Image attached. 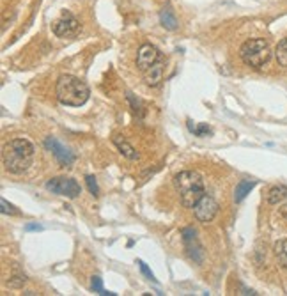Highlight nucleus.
I'll return each instance as SVG.
<instances>
[{"instance_id":"nucleus-1","label":"nucleus","mask_w":287,"mask_h":296,"mask_svg":"<svg viewBox=\"0 0 287 296\" xmlns=\"http://www.w3.org/2000/svg\"><path fill=\"white\" fill-rule=\"evenodd\" d=\"M35 147L27 139H15L7 142L2 149V161L5 171L11 174H23L32 165Z\"/></svg>"},{"instance_id":"nucleus-2","label":"nucleus","mask_w":287,"mask_h":296,"mask_svg":"<svg viewBox=\"0 0 287 296\" xmlns=\"http://www.w3.org/2000/svg\"><path fill=\"white\" fill-rule=\"evenodd\" d=\"M174 186L179 193L181 204L185 208H193L202 197L206 195L204 188V179L199 172L195 171H181L174 176Z\"/></svg>"},{"instance_id":"nucleus-3","label":"nucleus","mask_w":287,"mask_h":296,"mask_svg":"<svg viewBox=\"0 0 287 296\" xmlns=\"http://www.w3.org/2000/svg\"><path fill=\"white\" fill-rule=\"evenodd\" d=\"M89 87L84 80L73 75H62L55 84V96L62 105L82 106L89 100Z\"/></svg>"},{"instance_id":"nucleus-4","label":"nucleus","mask_w":287,"mask_h":296,"mask_svg":"<svg viewBox=\"0 0 287 296\" xmlns=\"http://www.w3.org/2000/svg\"><path fill=\"white\" fill-rule=\"evenodd\" d=\"M239 57L248 68L261 70L262 66H266L271 59V46L262 37H252V39H247L241 45Z\"/></svg>"},{"instance_id":"nucleus-5","label":"nucleus","mask_w":287,"mask_h":296,"mask_svg":"<svg viewBox=\"0 0 287 296\" xmlns=\"http://www.w3.org/2000/svg\"><path fill=\"white\" fill-rule=\"evenodd\" d=\"M46 190L51 192V193H57V195H64L68 199H76V197L82 193L80 185L76 183L73 177H53V179L46 181Z\"/></svg>"},{"instance_id":"nucleus-6","label":"nucleus","mask_w":287,"mask_h":296,"mask_svg":"<svg viewBox=\"0 0 287 296\" xmlns=\"http://www.w3.org/2000/svg\"><path fill=\"white\" fill-rule=\"evenodd\" d=\"M51 32L57 37H64V39L66 37H75L80 32V21L76 20L69 11H64L61 18L51 23Z\"/></svg>"},{"instance_id":"nucleus-7","label":"nucleus","mask_w":287,"mask_h":296,"mask_svg":"<svg viewBox=\"0 0 287 296\" xmlns=\"http://www.w3.org/2000/svg\"><path fill=\"white\" fill-rule=\"evenodd\" d=\"M45 147L50 151L51 155L55 156V160L59 161V165L61 167H69V165L75 163V160H76L75 153H73L69 147H66L62 142H59L57 139H53V137H48V139H46Z\"/></svg>"},{"instance_id":"nucleus-8","label":"nucleus","mask_w":287,"mask_h":296,"mask_svg":"<svg viewBox=\"0 0 287 296\" xmlns=\"http://www.w3.org/2000/svg\"><path fill=\"white\" fill-rule=\"evenodd\" d=\"M218 208H220L218 202L206 193L191 209H193V215H195L197 220L202 222V224H207V222H213V218L218 215Z\"/></svg>"},{"instance_id":"nucleus-9","label":"nucleus","mask_w":287,"mask_h":296,"mask_svg":"<svg viewBox=\"0 0 287 296\" xmlns=\"http://www.w3.org/2000/svg\"><path fill=\"white\" fill-rule=\"evenodd\" d=\"M183 234V241H185V246H186V254L191 261L201 264L202 259H204V252H202L201 243L197 241V231L193 227H186L181 231Z\"/></svg>"},{"instance_id":"nucleus-10","label":"nucleus","mask_w":287,"mask_h":296,"mask_svg":"<svg viewBox=\"0 0 287 296\" xmlns=\"http://www.w3.org/2000/svg\"><path fill=\"white\" fill-rule=\"evenodd\" d=\"M160 57L161 55L156 46L146 43V45H142L140 48H138V52H136V68L140 71H147Z\"/></svg>"},{"instance_id":"nucleus-11","label":"nucleus","mask_w":287,"mask_h":296,"mask_svg":"<svg viewBox=\"0 0 287 296\" xmlns=\"http://www.w3.org/2000/svg\"><path fill=\"white\" fill-rule=\"evenodd\" d=\"M163 70H165V59H160L146 71V84L149 87H158L163 82Z\"/></svg>"},{"instance_id":"nucleus-12","label":"nucleus","mask_w":287,"mask_h":296,"mask_svg":"<svg viewBox=\"0 0 287 296\" xmlns=\"http://www.w3.org/2000/svg\"><path fill=\"white\" fill-rule=\"evenodd\" d=\"M112 142L116 144V147L119 149V153H121L124 158H128V160H138V153L135 151V147L131 146V144H128L121 135H114L112 137Z\"/></svg>"},{"instance_id":"nucleus-13","label":"nucleus","mask_w":287,"mask_h":296,"mask_svg":"<svg viewBox=\"0 0 287 296\" xmlns=\"http://www.w3.org/2000/svg\"><path fill=\"white\" fill-rule=\"evenodd\" d=\"M257 185L255 179H241L236 185V190H234V201L239 204V202L245 201V197L253 190V186Z\"/></svg>"},{"instance_id":"nucleus-14","label":"nucleus","mask_w":287,"mask_h":296,"mask_svg":"<svg viewBox=\"0 0 287 296\" xmlns=\"http://www.w3.org/2000/svg\"><path fill=\"white\" fill-rule=\"evenodd\" d=\"M287 199V186L286 185H277V186H271L266 193V201L268 204H278V202H282Z\"/></svg>"},{"instance_id":"nucleus-15","label":"nucleus","mask_w":287,"mask_h":296,"mask_svg":"<svg viewBox=\"0 0 287 296\" xmlns=\"http://www.w3.org/2000/svg\"><path fill=\"white\" fill-rule=\"evenodd\" d=\"M160 23L165 27L167 30H176L177 29V18L174 15V9H172L170 5H167L163 9L160 11Z\"/></svg>"},{"instance_id":"nucleus-16","label":"nucleus","mask_w":287,"mask_h":296,"mask_svg":"<svg viewBox=\"0 0 287 296\" xmlns=\"http://www.w3.org/2000/svg\"><path fill=\"white\" fill-rule=\"evenodd\" d=\"M273 252H275V257L278 259V264L287 270V240L277 241L273 246Z\"/></svg>"},{"instance_id":"nucleus-17","label":"nucleus","mask_w":287,"mask_h":296,"mask_svg":"<svg viewBox=\"0 0 287 296\" xmlns=\"http://www.w3.org/2000/svg\"><path fill=\"white\" fill-rule=\"evenodd\" d=\"M275 57H277V62L284 68H287V37H284L280 43L277 45V50H275Z\"/></svg>"},{"instance_id":"nucleus-18","label":"nucleus","mask_w":287,"mask_h":296,"mask_svg":"<svg viewBox=\"0 0 287 296\" xmlns=\"http://www.w3.org/2000/svg\"><path fill=\"white\" fill-rule=\"evenodd\" d=\"M188 130L191 131V133H195L197 137H206L211 133V130L207 128V124H193V121H188Z\"/></svg>"},{"instance_id":"nucleus-19","label":"nucleus","mask_w":287,"mask_h":296,"mask_svg":"<svg viewBox=\"0 0 287 296\" xmlns=\"http://www.w3.org/2000/svg\"><path fill=\"white\" fill-rule=\"evenodd\" d=\"M85 183H87V188L91 192L94 197H100V186H98V181H96L94 176H87L85 177Z\"/></svg>"},{"instance_id":"nucleus-20","label":"nucleus","mask_w":287,"mask_h":296,"mask_svg":"<svg viewBox=\"0 0 287 296\" xmlns=\"http://www.w3.org/2000/svg\"><path fill=\"white\" fill-rule=\"evenodd\" d=\"M0 206H2V208H0V211H2L4 215H18V209H16L13 204H9L5 199H2V201H0Z\"/></svg>"},{"instance_id":"nucleus-21","label":"nucleus","mask_w":287,"mask_h":296,"mask_svg":"<svg viewBox=\"0 0 287 296\" xmlns=\"http://www.w3.org/2000/svg\"><path fill=\"white\" fill-rule=\"evenodd\" d=\"M27 282V277L25 275H15L11 277L9 282H7V286L9 287H23V284Z\"/></svg>"},{"instance_id":"nucleus-22","label":"nucleus","mask_w":287,"mask_h":296,"mask_svg":"<svg viewBox=\"0 0 287 296\" xmlns=\"http://www.w3.org/2000/svg\"><path fill=\"white\" fill-rule=\"evenodd\" d=\"M91 289L94 293H98V295H101V293L105 291L103 289V280H101V277H98V275H94L92 277V280H91Z\"/></svg>"},{"instance_id":"nucleus-23","label":"nucleus","mask_w":287,"mask_h":296,"mask_svg":"<svg viewBox=\"0 0 287 296\" xmlns=\"http://www.w3.org/2000/svg\"><path fill=\"white\" fill-rule=\"evenodd\" d=\"M138 268H140V271H142V275H146L147 279H149V280H156V279H154V275H152V271L149 270V268H147V264L144 261H138Z\"/></svg>"},{"instance_id":"nucleus-24","label":"nucleus","mask_w":287,"mask_h":296,"mask_svg":"<svg viewBox=\"0 0 287 296\" xmlns=\"http://www.w3.org/2000/svg\"><path fill=\"white\" fill-rule=\"evenodd\" d=\"M25 231H27V232L43 231V226H39V224H27V226H25Z\"/></svg>"},{"instance_id":"nucleus-25","label":"nucleus","mask_w":287,"mask_h":296,"mask_svg":"<svg viewBox=\"0 0 287 296\" xmlns=\"http://www.w3.org/2000/svg\"><path fill=\"white\" fill-rule=\"evenodd\" d=\"M278 216L284 218V220H287V204H284V206L278 209Z\"/></svg>"}]
</instances>
